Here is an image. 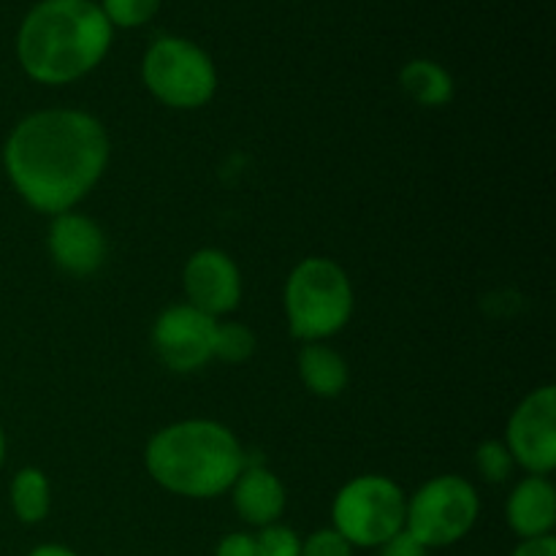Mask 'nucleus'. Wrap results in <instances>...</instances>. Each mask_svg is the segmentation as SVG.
<instances>
[{
    "instance_id": "6ab92c4d",
    "label": "nucleus",
    "mask_w": 556,
    "mask_h": 556,
    "mask_svg": "<svg viewBox=\"0 0 556 556\" xmlns=\"http://www.w3.org/2000/svg\"><path fill=\"white\" fill-rule=\"evenodd\" d=\"M255 554L258 556H302V538L286 525L261 527L255 535Z\"/></svg>"
},
{
    "instance_id": "393cba45",
    "label": "nucleus",
    "mask_w": 556,
    "mask_h": 556,
    "mask_svg": "<svg viewBox=\"0 0 556 556\" xmlns=\"http://www.w3.org/2000/svg\"><path fill=\"white\" fill-rule=\"evenodd\" d=\"M27 556H79L74 548L58 546V543H43V546H36Z\"/></svg>"
},
{
    "instance_id": "423d86ee",
    "label": "nucleus",
    "mask_w": 556,
    "mask_h": 556,
    "mask_svg": "<svg viewBox=\"0 0 556 556\" xmlns=\"http://www.w3.org/2000/svg\"><path fill=\"white\" fill-rule=\"evenodd\" d=\"M405 492L386 476L353 478L331 503V525L353 548H380L405 530Z\"/></svg>"
},
{
    "instance_id": "4468645a",
    "label": "nucleus",
    "mask_w": 556,
    "mask_h": 556,
    "mask_svg": "<svg viewBox=\"0 0 556 556\" xmlns=\"http://www.w3.org/2000/svg\"><path fill=\"white\" fill-rule=\"evenodd\" d=\"M299 375L304 386L318 396H340L348 386V364L334 348L307 342L299 353Z\"/></svg>"
},
{
    "instance_id": "6e6552de",
    "label": "nucleus",
    "mask_w": 556,
    "mask_h": 556,
    "mask_svg": "<svg viewBox=\"0 0 556 556\" xmlns=\"http://www.w3.org/2000/svg\"><path fill=\"white\" fill-rule=\"evenodd\" d=\"M514 465L530 476H548L556 467V391L554 386L532 391L510 416L505 429Z\"/></svg>"
},
{
    "instance_id": "2eb2a0df",
    "label": "nucleus",
    "mask_w": 556,
    "mask_h": 556,
    "mask_svg": "<svg viewBox=\"0 0 556 556\" xmlns=\"http://www.w3.org/2000/svg\"><path fill=\"white\" fill-rule=\"evenodd\" d=\"M400 85L416 103L438 109L454 98V76L434 60H410L400 71Z\"/></svg>"
},
{
    "instance_id": "9b49d317",
    "label": "nucleus",
    "mask_w": 556,
    "mask_h": 556,
    "mask_svg": "<svg viewBox=\"0 0 556 556\" xmlns=\"http://www.w3.org/2000/svg\"><path fill=\"white\" fill-rule=\"evenodd\" d=\"M47 248L54 264L76 277L98 271L106 261V237L92 217L68 210L52 217L47 233Z\"/></svg>"
},
{
    "instance_id": "5701e85b",
    "label": "nucleus",
    "mask_w": 556,
    "mask_h": 556,
    "mask_svg": "<svg viewBox=\"0 0 556 556\" xmlns=\"http://www.w3.org/2000/svg\"><path fill=\"white\" fill-rule=\"evenodd\" d=\"M215 556H258L255 554V535H248V532H228L217 543Z\"/></svg>"
},
{
    "instance_id": "9d476101",
    "label": "nucleus",
    "mask_w": 556,
    "mask_h": 556,
    "mask_svg": "<svg viewBox=\"0 0 556 556\" xmlns=\"http://www.w3.org/2000/svg\"><path fill=\"white\" fill-rule=\"evenodd\" d=\"M182 286L188 293V304L201 313L228 315L239 307L242 299V275L228 253L217 248L195 250L182 271Z\"/></svg>"
},
{
    "instance_id": "0eeeda50",
    "label": "nucleus",
    "mask_w": 556,
    "mask_h": 556,
    "mask_svg": "<svg viewBox=\"0 0 556 556\" xmlns=\"http://www.w3.org/2000/svg\"><path fill=\"white\" fill-rule=\"evenodd\" d=\"M481 514L476 486L462 476H438L407 500L405 530L424 548L454 546L470 535Z\"/></svg>"
},
{
    "instance_id": "412c9836",
    "label": "nucleus",
    "mask_w": 556,
    "mask_h": 556,
    "mask_svg": "<svg viewBox=\"0 0 556 556\" xmlns=\"http://www.w3.org/2000/svg\"><path fill=\"white\" fill-rule=\"evenodd\" d=\"M302 556H353V546L334 527H326L302 541Z\"/></svg>"
},
{
    "instance_id": "20e7f679",
    "label": "nucleus",
    "mask_w": 556,
    "mask_h": 556,
    "mask_svg": "<svg viewBox=\"0 0 556 556\" xmlns=\"http://www.w3.org/2000/svg\"><path fill=\"white\" fill-rule=\"evenodd\" d=\"M353 286L337 261L309 255L293 266L286 282V318L296 340L324 342L348 326Z\"/></svg>"
},
{
    "instance_id": "7ed1b4c3",
    "label": "nucleus",
    "mask_w": 556,
    "mask_h": 556,
    "mask_svg": "<svg viewBox=\"0 0 556 556\" xmlns=\"http://www.w3.org/2000/svg\"><path fill=\"white\" fill-rule=\"evenodd\" d=\"M144 465L152 481L166 492L212 500L231 492L248 459L231 429L206 418H190L152 434Z\"/></svg>"
},
{
    "instance_id": "aec40b11",
    "label": "nucleus",
    "mask_w": 556,
    "mask_h": 556,
    "mask_svg": "<svg viewBox=\"0 0 556 556\" xmlns=\"http://www.w3.org/2000/svg\"><path fill=\"white\" fill-rule=\"evenodd\" d=\"M476 465L489 483H503L505 478L510 476V470H514V456H510L508 445L505 443H500V440H486V443L478 445Z\"/></svg>"
},
{
    "instance_id": "1a4fd4ad",
    "label": "nucleus",
    "mask_w": 556,
    "mask_h": 556,
    "mask_svg": "<svg viewBox=\"0 0 556 556\" xmlns=\"http://www.w3.org/2000/svg\"><path fill=\"white\" fill-rule=\"evenodd\" d=\"M217 318L201 313L193 304H174L163 309L152 329L157 356L174 372H195L212 358Z\"/></svg>"
},
{
    "instance_id": "4be33fe9",
    "label": "nucleus",
    "mask_w": 556,
    "mask_h": 556,
    "mask_svg": "<svg viewBox=\"0 0 556 556\" xmlns=\"http://www.w3.org/2000/svg\"><path fill=\"white\" fill-rule=\"evenodd\" d=\"M427 552L429 548H424L407 530H400L380 546V556H427Z\"/></svg>"
},
{
    "instance_id": "f3484780",
    "label": "nucleus",
    "mask_w": 556,
    "mask_h": 556,
    "mask_svg": "<svg viewBox=\"0 0 556 556\" xmlns=\"http://www.w3.org/2000/svg\"><path fill=\"white\" fill-rule=\"evenodd\" d=\"M255 353V334L250 326L239 320L215 326V342H212V358H220L228 364L248 362Z\"/></svg>"
},
{
    "instance_id": "a878e982",
    "label": "nucleus",
    "mask_w": 556,
    "mask_h": 556,
    "mask_svg": "<svg viewBox=\"0 0 556 556\" xmlns=\"http://www.w3.org/2000/svg\"><path fill=\"white\" fill-rule=\"evenodd\" d=\"M5 462V434H3V427H0V467H3Z\"/></svg>"
},
{
    "instance_id": "f03ea898",
    "label": "nucleus",
    "mask_w": 556,
    "mask_h": 556,
    "mask_svg": "<svg viewBox=\"0 0 556 556\" xmlns=\"http://www.w3.org/2000/svg\"><path fill=\"white\" fill-rule=\"evenodd\" d=\"M112 38L96 0H41L22 20L16 60L38 85H71L106 60Z\"/></svg>"
},
{
    "instance_id": "f257e3e1",
    "label": "nucleus",
    "mask_w": 556,
    "mask_h": 556,
    "mask_svg": "<svg viewBox=\"0 0 556 556\" xmlns=\"http://www.w3.org/2000/svg\"><path fill=\"white\" fill-rule=\"evenodd\" d=\"M109 150L98 117L79 109H43L14 125L3 144V168L27 206L60 215L96 188Z\"/></svg>"
},
{
    "instance_id": "39448f33",
    "label": "nucleus",
    "mask_w": 556,
    "mask_h": 556,
    "mask_svg": "<svg viewBox=\"0 0 556 556\" xmlns=\"http://www.w3.org/2000/svg\"><path fill=\"white\" fill-rule=\"evenodd\" d=\"M147 90L172 109H201L215 98L217 68L210 52L182 36H161L141 60Z\"/></svg>"
},
{
    "instance_id": "b1692460",
    "label": "nucleus",
    "mask_w": 556,
    "mask_h": 556,
    "mask_svg": "<svg viewBox=\"0 0 556 556\" xmlns=\"http://www.w3.org/2000/svg\"><path fill=\"white\" fill-rule=\"evenodd\" d=\"M510 556H556L554 535L532 538V541H521L519 546H516V552Z\"/></svg>"
},
{
    "instance_id": "f8f14e48",
    "label": "nucleus",
    "mask_w": 556,
    "mask_h": 556,
    "mask_svg": "<svg viewBox=\"0 0 556 556\" xmlns=\"http://www.w3.org/2000/svg\"><path fill=\"white\" fill-rule=\"evenodd\" d=\"M505 519L508 527L521 538L552 535L556 525V489L546 476H530L510 492L505 505Z\"/></svg>"
},
{
    "instance_id": "ddd939ff",
    "label": "nucleus",
    "mask_w": 556,
    "mask_h": 556,
    "mask_svg": "<svg viewBox=\"0 0 556 556\" xmlns=\"http://www.w3.org/2000/svg\"><path fill=\"white\" fill-rule=\"evenodd\" d=\"M231 497L239 519L258 527V530L277 525V519L286 510V486L275 472L258 465H244V470L233 481Z\"/></svg>"
},
{
    "instance_id": "dca6fc26",
    "label": "nucleus",
    "mask_w": 556,
    "mask_h": 556,
    "mask_svg": "<svg viewBox=\"0 0 556 556\" xmlns=\"http://www.w3.org/2000/svg\"><path fill=\"white\" fill-rule=\"evenodd\" d=\"M9 497L11 510L22 525H38V521L47 519L49 508H52V486L38 467H22L16 472Z\"/></svg>"
},
{
    "instance_id": "a211bd4d",
    "label": "nucleus",
    "mask_w": 556,
    "mask_h": 556,
    "mask_svg": "<svg viewBox=\"0 0 556 556\" xmlns=\"http://www.w3.org/2000/svg\"><path fill=\"white\" fill-rule=\"evenodd\" d=\"M101 11L112 27H123V30H134V27L147 25L155 20L161 11L163 0H101Z\"/></svg>"
}]
</instances>
